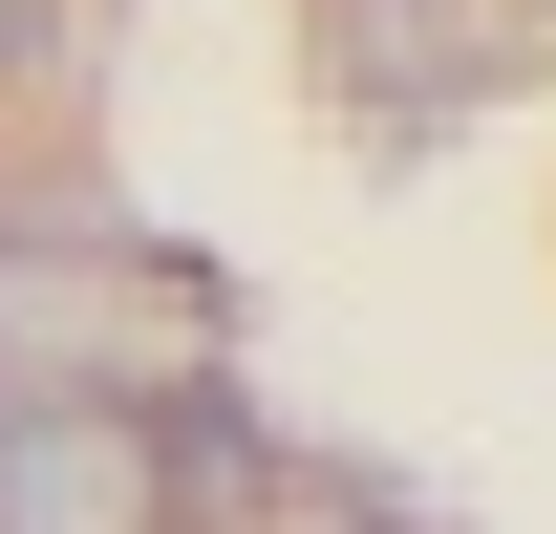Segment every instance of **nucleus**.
I'll list each match as a JSON object with an SVG mask.
<instances>
[{
	"mask_svg": "<svg viewBox=\"0 0 556 534\" xmlns=\"http://www.w3.org/2000/svg\"><path fill=\"white\" fill-rule=\"evenodd\" d=\"M22 65H43V0H0V86H22Z\"/></svg>",
	"mask_w": 556,
	"mask_h": 534,
	"instance_id": "3",
	"label": "nucleus"
},
{
	"mask_svg": "<svg viewBox=\"0 0 556 534\" xmlns=\"http://www.w3.org/2000/svg\"><path fill=\"white\" fill-rule=\"evenodd\" d=\"M150 300H193V257L108 214H0V385H150Z\"/></svg>",
	"mask_w": 556,
	"mask_h": 534,
	"instance_id": "1",
	"label": "nucleus"
},
{
	"mask_svg": "<svg viewBox=\"0 0 556 534\" xmlns=\"http://www.w3.org/2000/svg\"><path fill=\"white\" fill-rule=\"evenodd\" d=\"M0 534H172L150 385H0Z\"/></svg>",
	"mask_w": 556,
	"mask_h": 534,
	"instance_id": "2",
	"label": "nucleus"
}]
</instances>
